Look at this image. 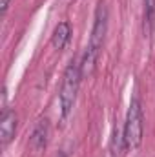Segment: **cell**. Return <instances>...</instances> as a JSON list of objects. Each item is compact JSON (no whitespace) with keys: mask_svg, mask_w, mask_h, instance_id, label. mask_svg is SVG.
Returning <instances> with one entry per match:
<instances>
[{"mask_svg":"<svg viewBox=\"0 0 155 157\" xmlns=\"http://www.w3.org/2000/svg\"><path fill=\"white\" fill-rule=\"evenodd\" d=\"M142 133H144V117H142V108L141 101L135 97L130 104L126 122H124V148L126 150H137L142 144Z\"/></svg>","mask_w":155,"mask_h":157,"instance_id":"cell-1","label":"cell"},{"mask_svg":"<svg viewBox=\"0 0 155 157\" xmlns=\"http://www.w3.org/2000/svg\"><path fill=\"white\" fill-rule=\"evenodd\" d=\"M80 64L71 62L62 77V86H60V112H62V119H68V115L71 113L75 101H77L78 86H80Z\"/></svg>","mask_w":155,"mask_h":157,"instance_id":"cell-2","label":"cell"},{"mask_svg":"<svg viewBox=\"0 0 155 157\" xmlns=\"http://www.w3.org/2000/svg\"><path fill=\"white\" fill-rule=\"evenodd\" d=\"M47 141H49V119L42 117V119H39L37 126L33 128L29 144H31V148L35 152H42L47 146Z\"/></svg>","mask_w":155,"mask_h":157,"instance_id":"cell-3","label":"cell"},{"mask_svg":"<svg viewBox=\"0 0 155 157\" xmlns=\"http://www.w3.org/2000/svg\"><path fill=\"white\" fill-rule=\"evenodd\" d=\"M17 132V113L9 108H6L2 112V119H0V137H2V146H7Z\"/></svg>","mask_w":155,"mask_h":157,"instance_id":"cell-4","label":"cell"},{"mask_svg":"<svg viewBox=\"0 0 155 157\" xmlns=\"http://www.w3.org/2000/svg\"><path fill=\"white\" fill-rule=\"evenodd\" d=\"M71 39V26L70 22H60L55 29H53V35H51V44L55 49H64L66 44Z\"/></svg>","mask_w":155,"mask_h":157,"instance_id":"cell-5","label":"cell"},{"mask_svg":"<svg viewBox=\"0 0 155 157\" xmlns=\"http://www.w3.org/2000/svg\"><path fill=\"white\" fill-rule=\"evenodd\" d=\"M9 2H11V0H2V4H0V6H2V15H6V11H7V7H9Z\"/></svg>","mask_w":155,"mask_h":157,"instance_id":"cell-6","label":"cell"}]
</instances>
